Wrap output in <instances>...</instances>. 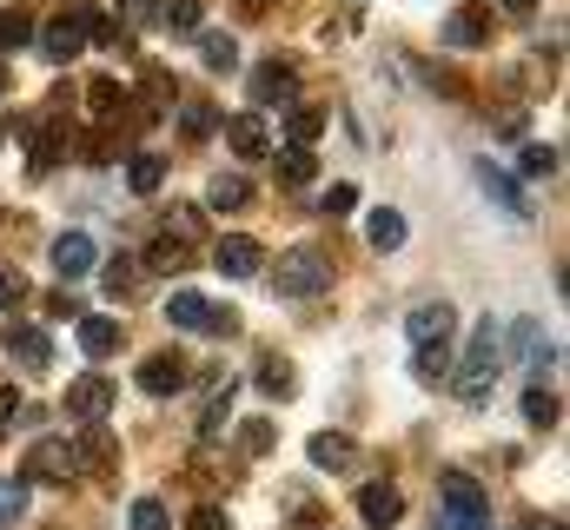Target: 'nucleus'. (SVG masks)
<instances>
[{
	"instance_id": "obj_15",
	"label": "nucleus",
	"mask_w": 570,
	"mask_h": 530,
	"mask_svg": "<svg viewBox=\"0 0 570 530\" xmlns=\"http://www.w3.org/2000/svg\"><path fill=\"white\" fill-rule=\"evenodd\" d=\"M292 94H298V73H292L285 60H266V67L253 73V107H279Z\"/></svg>"
},
{
	"instance_id": "obj_27",
	"label": "nucleus",
	"mask_w": 570,
	"mask_h": 530,
	"mask_svg": "<svg viewBox=\"0 0 570 530\" xmlns=\"http://www.w3.org/2000/svg\"><path fill=\"white\" fill-rule=\"evenodd\" d=\"M127 186H134V193H159V186H166V159H159V153H134V159H127Z\"/></svg>"
},
{
	"instance_id": "obj_35",
	"label": "nucleus",
	"mask_w": 570,
	"mask_h": 530,
	"mask_svg": "<svg viewBox=\"0 0 570 530\" xmlns=\"http://www.w3.org/2000/svg\"><path fill=\"white\" fill-rule=\"evenodd\" d=\"M27 491H33V484H27L20 471H13V478H0V524H13V518H27Z\"/></svg>"
},
{
	"instance_id": "obj_4",
	"label": "nucleus",
	"mask_w": 570,
	"mask_h": 530,
	"mask_svg": "<svg viewBox=\"0 0 570 530\" xmlns=\"http://www.w3.org/2000/svg\"><path fill=\"white\" fill-rule=\"evenodd\" d=\"M73 451V478L87 471V478H114L120 471V438L107 431V424H80V438L67 444Z\"/></svg>"
},
{
	"instance_id": "obj_44",
	"label": "nucleus",
	"mask_w": 570,
	"mask_h": 530,
	"mask_svg": "<svg viewBox=\"0 0 570 530\" xmlns=\"http://www.w3.org/2000/svg\"><path fill=\"white\" fill-rule=\"evenodd\" d=\"M20 298H27V278H20L13 265H0V312H13Z\"/></svg>"
},
{
	"instance_id": "obj_31",
	"label": "nucleus",
	"mask_w": 570,
	"mask_h": 530,
	"mask_svg": "<svg viewBox=\"0 0 570 530\" xmlns=\"http://www.w3.org/2000/svg\"><path fill=\"white\" fill-rule=\"evenodd\" d=\"M285 132H292V146H312L325 132V114L318 107H285Z\"/></svg>"
},
{
	"instance_id": "obj_23",
	"label": "nucleus",
	"mask_w": 570,
	"mask_h": 530,
	"mask_svg": "<svg viewBox=\"0 0 570 530\" xmlns=\"http://www.w3.org/2000/svg\"><path fill=\"white\" fill-rule=\"evenodd\" d=\"M365 239H372V253H399V246H405V213L379 206V213L365 219Z\"/></svg>"
},
{
	"instance_id": "obj_5",
	"label": "nucleus",
	"mask_w": 570,
	"mask_h": 530,
	"mask_svg": "<svg viewBox=\"0 0 570 530\" xmlns=\"http://www.w3.org/2000/svg\"><path fill=\"white\" fill-rule=\"evenodd\" d=\"M107 411H114V379H107V372H87V379L67 385V418H80V424H107Z\"/></svg>"
},
{
	"instance_id": "obj_17",
	"label": "nucleus",
	"mask_w": 570,
	"mask_h": 530,
	"mask_svg": "<svg viewBox=\"0 0 570 530\" xmlns=\"http://www.w3.org/2000/svg\"><path fill=\"white\" fill-rule=\"evenodd\" d=\"M206 206H213V213H246V206H253V179H246V173H213Z\"/></svg>"
},
{
	"instance_id": "obj_24",
	"label": "nucleus",
	"mask_w": 570,
	"mask_h": 530,
	"mask_svg": "<svg viewBox=\"0 0 570 530\" xmlns=\"http://www.w3.org/2000/svg\"><path fill=\"white\" fill-rule=\"evenodd\" d=\"M412 379L419 385H444L451 379V338L444 345H412Z\"/></svg>"
},
{
	"instance_id": "obj_48",
	"label": "nucleus",
	"mask_w": 570,
	"mask_h": 530,
	"mask_svg": "<svg viewBox=\"0 0 570 530\" xmlns=\"http://www.w3.org/2000/svg\"><path fill=\"white\" fill-rule=\"evenodd\" d=\"M13 418H20V392H13V385H0V431H7Z\"/></svg>"
},
{
	"instance_id": "obj_20",
	"label": "nucleus",
	"mask_w": 570,
	"mask_h": 530,
	"mask_svg": "<svg viewBox=\"0 0 570 530\" xmlns=\"http://www.w3.org/2000/svg\"><path fill=\"white\" fill-rule=\"evenodd\" d=\"M444 40H451V47H484V40H491V13H484V7H458V13L444 20Z\"/></svg>"
},
{
	"instance_id": "obj_37",
	"label": "nucleus",
	"mask_w": 570,
	"mask_h": 530,
	"mask_svg": "<svg viewBox=\"0 0 570 530\" xmlns=\"http://www.w3.org/2000/svg\"><path fill=\"white\" fill-rule=\"evenodd\" d=\"M524 418H531V424H544V431H551V424H558V398L544 392V385H531V392H524Z\"/></svg>"
},
{
	"instance_id": "obj_13",
	"label": "nucleus",
	"mask_w": 570,
	"mask_h": 530,
	"mask_svg": "<svg viewBox=\"0 0 570 530\" xmlns=\"http://www.w3.org/2000/svg\"><path fill=\"white\" fill-rule=\"evenodd\" d=\"M358 518L372 530H392L405 518V491H399V484H365V491H358Z\"/></svg>"
},
{
	"instance_id": "obj_46",
	"label": "nucleus",
	"mask_w": 570,
	"mask_h": 530,
	"mask_svg": "<svg viewBox=\"0 0 570 530\" xmlns=\"http://www.w3.org/2000/svg\"><path fill=\"white\" fill-rule=\"evenodd\" d=\"M186 530H226V511H219V504H199V511L186 518Z\"/></svg>"
},
{
	"instance_id": "obj_9",
	"label": "nucleus",
	"mask_w": 570,
	"mask_h": 530,
	"mask_svg": "<svg viewBox=\"0 0 570 530\" xmlns=\"http://www.w3.org/2000/svg\"><path fill=\"white\" fill-rule=\"evenodd\" d=\"M186 385H193V365L179 352H153L140 365V392H153V398H173V392H186Z\"/></svg>"
},
{
	"instance_id": "obj_40",
	"label": "nucleus",
	"mask_w": 570,
	"mask_h": 530,
	"mask_svg": "<svg viewBox=\"0 0 570 530\" xmlns=\"http://www.w3.org/2000/svg\"><path fill=\"white\" fill-rule=\"evenodd\" d=\"M239 444H246V458H266V451H273V424H266V418H246Z\"/></svg>"
},
{
	"instance_id": "obj_2",
	"label": "nucleus",
	"mask_w": 570,
	"mask_h": 530,
	"mask_svg": "<svg viewBox=\"0 0 570 530\" xmlns=\"http://www.w3.org/2000/svg\"><path fill=\"white\" fill-rule=\"evenodd\" d=\"M273 285H279V298H318V292H332V259L318 246H292L273 265Z\"/></svg>"
},
{
	"instance_id": "obj_8",
	"label": "nucleus",
	"mask_w": 570,
	"mask_h": 530,
	"mask_svg": "<svg viewBox=\"0 0 570 530\" xmlns=\"http://www.w3.org/2000/svg\"><path fill=\"white\" fill-rule=\"evenodd\" d=\"M20 478H27V484H67V478H73V451H67V438H40V444L27 451Z\"/></svg>"
},
{
	"instance_id": "obj_45",
	"label": "nucleus",
	"mask_w": 570,
	"mask_h": 530,
	"mask_svg": "<svg viewBox=\"0 0 570 530\" xmlns=\"http://www.w3.org/2000/svg\"><path fill=\"white\" fill-rule=\"evenodd\" d=\"M444 530H491V511H444Z\"/></svg>"
},
{
	"instance_id": "obj_18",
	"label": "nucleus",
	"mask_w": 570,
	"mask_h": 530,
	"mask_svg": "<svg viewBox=\"0 0 570 530\" xmlns=\"http://www.w3.org/2000/svg\"><path fill=\"white\" fill-rule=\"evenodd\" d=\"M73 332H80V352H87V359H114V352H120V318H94V312H80Z\"/></svg>"
},
{
	"instance_id": "obj_16",
	"label": "nucleus",
	"mask_w": 570,
	"mask_h": 530,
	"mask_svg": "<svg viewBox=\"0 0 570 530\" xmlns=\"http://www.w3.org/2000/svg\"><path fill=\"white\" fill-rule=\"evenodd\" d=\"M226 146H233L239 159H266V153H273V132H266L259 114H239V120H226Z\"/></svg>"
},
{
	"instance_id": "obj_32",
	"label": "nucleus",
	"mask_w": 570,
	"mask_h": 530,
	"mask_svg": "<svg viewBox=\"0 0 570 530\" xmlns=\"http://www.w3.org/2000/svg\"><path fill=\"white\" fill-rule=\"evenodd\" d=\"M273 166H279V179H285V186H305V179L318 173V166H312V146H285V153L273 159Z\"/></svg>"
},
{
	"instance_id": "obj_42",
	"label": "nucleus",
	"mask_w": 570,
	"mask_h": 530,
	"mask_svg": "<svg viewBox=\"0 0 570 530\" xmlns=\"http://www.w3.org/2000/svg\"><path fill=\"white\" fill-rule=\"evenodd\" d=\"M33 40V20L27 13H0V47H27Z\"/></svg>"
},
{
	"instance_id": "obj_11",
	"label": "nucleus",
	"mask_w": 570,
	"mask_h": 530,
	"mask_svg": "<svg viewBox=\"0 0 570 530\" xmlns=\"http://www.w3.org/2000/svg\"><path fill=\"white\" fill-rule=\"evenodd\" d=\"M213 265H219L226 278H253V272L266 265V246H259V239H246V233H226V239L213 246Z\"/></svg>"
},
{
	"instance_id": "obj_30",
	"label": "nucleus",
	"mask_w": 570,
	"mask_h": 530,
	"mask_svg": "<svg viewBox=\"0 0 570 530\" xmlns=\"http://www.w3.org/2000/svg\"><path fill=\"white\" fill-rule=\"evenodd\" d=\"M199 20H206V0H166L159 7V27L166 33H199Z\"/></svg>"
},
{
	"instance_id": "obj_43",
	"label": "nucleus",
	"mask_w": 570,
	"mask_h": 530,
	"mask_svg": "<svg viewBox=\"0 0 570 530\" xmlns=\"http://www.w3.org/2000/svg\"><path fill=\"white\" fill-rule=\"evenodd\" d=\"M166 233L193 246V233H199V206H173V219H166Z\"/></svg>"
},
{
	"instance_id": "obj_12",
	"label": "nucleus",
	"mask_w": 570,
	"mask_h": 530,
	"mask_svg": "<svg viewBox=\"0 0 570 530\" xmlns=\"http://www.w3.org/2000/svg\"><path fill=\"white\" fill-rule=\"evenodd\" d=\"M451 332H458V312H451L444 298H431V305H419V312L405 318V338H412V345H444Z\"/></svg>"
},
{
	"instance_id": "obj_53",
	"label": "nucleus",
	"mask_w": 570,
	"mask_h": 530,
	"mask_svg": "<svg viewBox=\"0 0 570 530\" xmlns=\"http://www.w3.org/2000/svg\"><path fill=\"white\" fill-rule=\"evenodd\" d=\"M0 100H7V67H0Z\"/></svg>"
},
{
	"instance_id": "obj_39",
	"label": "nucleus",
	"mask_w": 570,
	"mask_h": 530,
	"mask_svg": "<svg viewBox=\"0 0 570 530\" xmlns=\"http://www.w3.org/2000/svg\"><path fill=\"white\" fill-rule=\"evenodd\" d=\"M352 206H358V186H345V179H338V186H332V193L318 199V213H325V219H345Z\"/></svg>"
},
{
	"instance_id": "obj_1",
	"label": "nucleus",
	"mask_w": 570,
	"mask_h": 530,
	"mask_svg": "<svg viewBox=\"0 0 570 530\" xmlns=\"http://www.w3.org/2000/svg\"><path fill=\"white\" fill-rule=\"evenodd\" d=\"M498 372H504V345H498V325L484 318V325H478V338H471V352H464V359H451V392L464 398V404H484L491 385H498Z\"/></svg>"
},
{
	"instance_id": "obj_25",
	"label": "nucleus",
	"mask_w": 570,
	"mask_h": 530,
	"mask_svg": "<svg viewBox=\"0 0 570 530\" xmlns=\"http://www.w3.org/2000/svg\"><path fill=\"white\" fill-rule=\"evenodd\" d=\"M444 511H491L471 471H444Z\"/></svg>"
},
{
	"instance_id": "obj_21",
	"label": "nucleus",
	"mask_w": 570,
	"mask_h": 530,
	"mask_svg": "<svg viewBox=\"0 0 570 530\" xmlns=\"http://www.w3.org/2000/svg\"><path fill=\"white\" fill-rule=\"evenodd\" d=\"M20 132H27V153H33V173L60 166V153H67V132H60V127H40V120H20Z\"/></svg>"
},
{
	"instance_id": "obj_36",
	"label": "nucleus",
	"mask_w": 570,
	"mask_h": 530,
	"mask_svg": "<svg viewBox=\"0 0 570 530\" xmlns=\"http://www.w3.org/2000/svg\"><path fill=\"white\" fill-rule=\"evenodd\" d=\"M259 392H273V398H292V365H285V359H273V352L259 359Z\"/></svg>"
},
{
	"instance_id": "obj_52",
	"label": "nucleus",
	"mask_w": 570,
	"mask_h": 530,
	"mask_svg": "<svg viewBox=\"0 0 570 530\" xmlns=\"http://www.w3.org/2000/svg\"><path fill=\"white\" fill-rule=\"evenodd\" d=\"M246 13H266V0H246Z\"/></svg>"
},
{
	"instance_id": "obj_47",
	"label": "nucleus",
	"mask_w": 570,
	"mask_h": 530,
	"mask_svg": "<svg viewBox=\"0 0 570 530\" xmlns=\"http://www.w3.org/2000/svg\"><path fill=\"white\" fill-rule=\"evenodd\" d=\"M47 312H53V318H80V298H73V292H67V285H60V292H53V298H47Z\"/></svg>"
},
{
	"instance_id": "obj_6",
	"label": "nucleus",
	"mask_w": 570,
	"mask_h": 530,
	"mask_svg": "<svg viewBox=\"0 0 570 530\" xmlns=\"http://www.w3.org/2000/svg\"><path fill=\"white\" fill-rule=\"evenodd\" d=\"M40 53H47L53 67L80 60V53H87V13H60V20H47V27H40Z\"/></svg>"
},
{
	"instance_id": "obj_26",
	"label": "nucleus",
	"mask_w": 570,
	"mask_h": 530,
	"mask_svg": "<svg viewBox=\"0 0 570 530\" xmlns=\"http://www.w3.org/2000/svg\"><path fill=\"white\" fill-rule=\"evenodd\" d=\"M305 451H312V464H318V471H345V464H352V438H338V431H318Z\"/></svg>"
},
{
	"instance_id": "obj_33",
	"label": "nucleus",
	"mask_w": 570,
	"mask_h": 530,
	"mask_svg": "<svg viewBox=\"0 0 570 530\" xmlns=\"http://www.w3.org/2000/svg\"><path fill=\"white\" fill-rule=\"evenodd\" d=\"M518 173L524 179H558V146H524L518 153Z\"/></svg>"
},
{
	"instance_id": "obj_49",
	"label": "nucleus",
	"mask_w": 570,
	"mask_h": 530,
	"mask_svg": "<svg viewBox=\"0 0 570 530\" xmlns=\"http://www.w3.org/2000/svg\"><path fill=\"white\" fill-rule=\"evenodd\" d=\"M120 13H127V20L140 27V20H153V13H159V7H153V0H120Z\"/></svg>"
},
{
	"instance_id": "obj_10",
	"label": "nucleus",
	"mask_w": 570,
	"mask_h": 530,
	"mask_svg": "<svg viewBox=\"0 0 570 530\" xmlns=\"http://www.w3.org/2000/svg\"><path fill=\"white\" fill-rule=\"evenodd\" d=\"M94 265H100V253H94L87 233H60V239H53V272H60V285H80Z\"/></svg>"
},
{
	"instance_id": "obj_38",
	"label": "nucleus",
	"mask_w": 570,
	"mask_h": 530,
	"mask_svg": "<svg viewBox=\"0 0 570 530\" xmlns=\"http://www.w3.org/2000/svg\"><path fill=\"white\" fill-rule=\"evenodd\" d=\"M179 127L193 132V139H206V132L219 127V114H213V107H206V100H193V107H179Z\"/></svg>"
},
{
	"instance_id": "obj_51",
	"label": "nucleus",
	"mask_w": 570,
	"mask_h": 530,
	"mask_svg": "<svg viewBox=\"0 0 570 530\" xmlns=\"http://www.w3.org/2000/svg\"><path fill=\"white\" fill-rule=\"evenodd\" d=\"M504 7H511V13H531V7H538V0H504Z\"/></svg>"
},
{
	"instance_id": "obj_19",
	"label": "nucleus",
	"mask_w": 570,
	"mask_h": 530,
	"mask_svg": "<svg viewBox=\"0 0 570 530\" xmlns=\"http://www.w3.org/2000/svg\"><path fill=\"white\" fill-rule=\"evenodd\" d=\"M140 272H166V278H179V272H193V246H186V239H173V233H159V239H153V253L140 259Z\"/></svg>"
},
{
	"instance_id": "obj_14",
	"label": "nucleus",
	"mask_w": 570,
	"mask_h": 530,
	"mask_svg": "<svg viewBox=\"0 0 570 530\" xmlns=\"http://www.w3.org/2000/svg\"><path fill=\"white\" fill-rule=\"evenodd\" d=\"M478 186H484V199H498L511 219H531V213H524V193H518V179H511L498 159H478Z\"/></svg>"
},
{
	"instance_id": "obj_34",
	"label": "nucleus",
	"mask_w": 570,
	"mask_h": 530,
	"mask_svg": "<svg viewBox=\"0 0 570 530\" xmlns=\"http://www.w3.org/2000/svg\"><path fill=\"white\" fill-rule=\"evenodd\" d=\"M518 352H524V359H531V372H544V365H551V359H558V345H551V338H544V332H538V325H518Z\"/></svg>"
},
{
	"instance_id": "obj_28",
	"label": "nucleus",
	"mask_w": 570,
	"mask_h": 530,
	"mask_svg": "<svg viewBox=\"0 0 570 530\" xmlns=\"http://www.w3.org/2000/svg\"><path fill=\"white\" fill-rule=\"evenodd\" d=\"M199 60H206L213 73H233V67H239V40H233V33H199Z\"/></svg>"
},
{
	"instance_id": "obj_22",
	"label": "nucleus",
	"mask_w": 570,
	"mask_h": 530,
	"mask_svg": "<svg viewBox=\"0 0 570 530\" xmlns=\"http://www.w3.org/2000/svg\"><path fill=\"white\" fill-rule=\"evenodd\" d=\"M87 100H94V120H100V127H114V120H120V107H134V100H127V87H120L114 73H100V80L87 87Z\"/></svg>"
},
{
	"instance_id": "obj_3",
	"label": "nucleus",
	"mask_w": 570,
	"mask_h": 530,
	"mask_svg": "<svg viewBox=\"0 0 570 530\" xmlns=\"http://www.w3.org/2000/svg\"><path fill=\"white\" fill-rule=\"evenodd\" d=\"M166 318H173L179 332H206V338H233V332H239V312H233V305H206L199 292H173V298H166Z\"/></svg>"
},
{
	"instance_id": "obj_7",
	"label": "nucleus",
	"mask_w": 570,
	"mask_h": 530,
	"mask_svg": "<svg viewBox=\"0 0 570 530\" xmlns=\"http://www.w3.org/2000/svg\"><path fill=\"white\" fill-rule=\"evenodd\" d=\"M7 359L27 365V372H47V365H53V338H47L33 318H7Z\"/></svg>"
},
{
	"instance_id": "obj_41",
	"label": "nucleus",
	"mask_w": 570,
	"mask_h": 530,
	"mask_svg": "<svg viewBox=\"0 0 570 530\" xmlns=\"http://www.w3.org/2000/svg\"><path fill=\"white\" fill-rule=\"evenodd\" d=\"M127 524L134 530H166V504H159V498H140V504L127 511Z\"/></svg>"
},
{
	"instance_id": "obj_50",
	"label": "nucleus",
	"mask_w": 570,
	"mask_h": 530,
	"mask_svg": "<svg viewBox=\"0 0 570 530\" xmlns=\"http://www.w3.org/2000/svg\"><path fill=\"white\" fill-rule=\"evenodd\" d=\"M524 530H564L558 518H524Z\"/></svg>"
},
{
	"instance_id": "obj_29",
	"label": "nucleus",
	"mask_w": 570,
	"mask_h": 530,
	"mask_svg": "<svg viewBox=\"0 0 570 530\" xmlns=\"http://www.w3.org/2000/svg\"><path fill=\"white\" fill-rule=\"evenodd\" d=\"M100 285H107V298H127L134 285H140V259H127V253H114V259H100Z\"/></svg>"
}]
</instances>
